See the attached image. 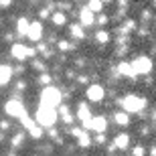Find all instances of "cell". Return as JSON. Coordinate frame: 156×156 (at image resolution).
Instances as JSON below:
<instances>
[{"mask_svg": "<svg viewBox=\"0 0 156 156\" xmlns=\"http://www.w3.org/2000/svg\"><path fill=\"white\" fill-rule=\"evenodd\" d=\"M51 14H53V10H51V8H47V6H41L39 10H37L39 20H49V18H51Z\"/></svg>", "mask_w": 156, "mask_h": 156, "instance_id": "cell-33", "label": "cell"}, {"mask_svg": "<svg viewBox=\"0 0 156 156\" xmlns=\"http://www.w3.org/2000/svg\"><path fill=\"white\" fill-rule=\"evenodd\" d=\"M112 142H114V146L118 148V152L130 150V146H132V134H128V132H118V134H114Z\"/></svg>", "mask_w": 156, "mask_h": 156, "instance_id": "cell-12", "label": "cell"}, {"mask_svg": "<svg viewBox=\"0 0 156 156\" xmlns=\"http://www.w3.org/2000/svg\"><path fill=\"white\" fill-rule=\"evenodd\" d=\"M71 2H73V0H71Z\"/></svg>", "mask_w": 156, "mask_h": 156, "instance_id": "cell-44", "label": "cell"}, {"mask_svg": "<svg viewBox=\"0 0 156 156\" xmlns=\"http://www.w3.org/2000/svg\"><path fill=\"white\" fill-rule=\"evenodd\" d=\"M67 29H69V39L71 41H85L87 39V35H85V29L81 27L79 23H71V24H67Z\"/></svg>", "mask_w": 156, "mask_h": 156, "instance_id": "cell-16", "label": "cell"}, {"mask_svg": "<svg viewBox=\"0 0 156 156\" xmlns=\"http://www.w3.org/2000/svg\"><path fill=\"white\" fill-rule=\"evenodd\" d=\"M12 75H14V71H12L10 65L0 63V87H6V85H8V83L12 81Z\"/></svg>", "mask_w": 156, "mask_h": 156, "instance_id": "cell-20", "label": "cell"}, {"mask_svg": "<svg viewBox=\"0 0 156 156\" xmlns=\"http://www.w3.org/2000/svg\"><path fill=\"white\" fill-rule=\"evenodd\" d=\"M116 104L120 110H124L130 116H142V120H146L144 110H146V105H148V99L144 95H140V93H126V95H122V98L116 99Z\"/></svg>", "mask_w": 156, "mask_h": 156, "instance_id": "cell-1", "label": "cell"}, {"mask_svg": "<svg viewBox=\"0 0 156 156\" xmlns=\"http://www.w3.org/2000/svg\"><path fill=\"white\" fill-rule=\"evenodd\" d=\"M53 81H55V75H51L49 71H47V73H41V75H37V85H41V87L53 85Z\"/></svg>", "mask_w": 156, "mask_h": 156, "instance_id": "cell-26", "label": "cell"}, {"mask_svg": "<svg viewBox=\"0 0 156 156\" xmlns=\"http://www.w3.org/2000/svg\"><path fill=\"white\" fill-rule=\"evenodd\" d=\"M104 4H116V0H101Z\"/></svg>", "mask_w": 156, "mask_h": 156, "instance_id": "cell-41", "label": "cell"}, {"mask_svg": "<svg viewBox=\"0 0 156 156\" xmlns=\"http://www.w3.org/2000/svg\"><path fill=\"white\" fill-rule=\"evenodd\" d=\"M30 67H33V69L37 71V73H47V71H49V63H47L45 59H41V57H37V59H33V61H30Z\"/></svg>", "mask_w": 156, "mask_h": 156, "instance_id": "cell-24", "label": "cell"}, {"mask_svg": "<svg viewBox=\"0 0 156 156\" xmlns=\"http://www.w3.org/2000/svg\"><path fill=\"white\" fill-rule=\"evenodd\" d=\"M55 6H57V10H59V12H65V14H67L69 10H73V8H75V4H73L71 0H59V2H55Z\"/></svg>", "mask_w": 156, "mask_h": 156, "instance_id": "cell-29", "label": "cell"}, {"mask_svg": "<svg viewBox=\"0 0 156 156\" xmlns=\"http://www.w3.org/2000/svg\"><path fill=\"white\" fill-rule=\"evenodd\" d=\"M14 23H16V35H18V39H24L27 33H29V27H30V18L29 16H18Z\"/></svg>", "mask_w": 156, "mask_h": 156, "instance_id": "cell-19", "label": "cell"}, {"mask_svg": "<svg viewBox=\"0 0 156 156\" xmlns=\"http://www.w3.org/2000/svg\"><path fill=\"white\" fill-rule=\"evenodd\" d=\"M55 47H57L59 55H71V53L77 49V43H75V41H71V39H59Z\"/></svg>", "mask_w": 156, "mask_h": 156, "instance_id": "cell-17", "label": "cell"}, {"mask_svg": "<svg viewBox=\"0 0 156 156\" xmlns=\"http://www.w3.org/2000/svg\"><path fill=\"white\" fill-rule=\"evenodd\" d=\"M10 59H14V61H18V63H23V61H27V59H37V49L35 47H29L24 45V43H14V45H10Z\"/></svg>", "mask_w": 156, "mask_h": 156, "instance_id": "cell-5", "label": "cell"}, {"mask_svg": "<svg viewBox=\"0 0 156 156\" xmlns=\"http://www.w3.org/2000/svg\"><path fill=\"white\" fill-rule=\"evenodd\" d=\"M116 69H118V75L120 77L138 79V75H136V71L132 69V63H130V61H120V63H116Z\"/></svg>", "mask_w": 156, "mask_h": 156, "instance_id": "cell-15", "label": "cell"}, {"mask_svg": "<svg viewBox=\"0 0 156 156\" xmlns=\"http://www.w3.org/2000/svg\"><path fill=\"white\" fill-rule=\"evenodd\" d=\"M105 98H108V89L104 87V83L95 81L85 87V99L89 104H104Z\"/></svg>", "mask_w": 156, "mask_h": 156, "instance_id": "cell-7", "label": "cell"}, {"mask_svg": "<svg viewBox=\"0 0 156 156\" xmlns=\"http://www.w3.org/2000/svg\"><path fill=\"white\" fill-rule=\"evenodd\" d=\"M49 20L53 23V27H59V29H61V27H67V24H69V23H67V14H65V12H59V10L53 12Z\"/></svg>", "mask_w": 156, "mask_h": 156, "instance_id": "cell-23", "label": "cell"}, {"mask_svg": "<svg viewBox=\"0 0 156 156\" xmlns=\"http://www.w3.org/2000/svg\"><path fill=\"white\" fill-rule=\"evenodd\" d=\"M77 16H79V24L83 29H89V27L95 24V14H93L87 6H81L79 10H77Z\"/></svg>", "mask_w": 156, "mask_h": 156, "instance_id": "cell-14", "label": "cell"}, {"mask_svg": "<svg viewBox=\"0 0 156 156\" xmlns=\"http://www.w3.org/2000/svg\"><path fill=\"white\" fill-rule=\"evenodd\" d=\"M93 41H95L98 45H108V43H112V41H114V37H112V33L108 29H99V30H95Z\"/></svg>", "mask_w": 156, "mask_h": 156, "instance_id": "cell-21", "label": "cell"}, {"mask_svg": "<svg viewBox=\"0 0 156 156\" xmlns=\"http://www.w3.org/2000/svg\"><path fill=\"white\" fill-rule=\"evenodd\" d=\"M95 23H98L101 29H105V27L112 23V16H110V14H105V12H101V14H98V16H95Z\"/></svg>", "mask_w": 156, "mask_h": 156, "instance_id": "cell-30", "label": "cell"}, {"mask_svg": "<svg viewBox=\"0 0 156 156\" xmlns=\"http://www.w3.org/2000/svg\"><path fill=\"white\" fill-rule=\"evenodd\" d=\"M130 63H132V69L136 71V75H138V77L150 75L152 69H154V61H152L148 55H138V57H134Z\"/></svg>", "mask_w": 156, "mask_h": 156, "instance_id": "cell-8", "label": "cell"}, {"mask_svg": "<svg viewBox=\"0 0 156 156\" xmlns=\"http://www.w3.org/2000/svg\"><path fill=\"white\" fill-rule=\"evenodd\" d=\"M14 4V0H0V8L4 10V8H10V6Z\"/></svg>", "mask_w": 156, "mask_h": 156, "instance_id": "cell-38", "label": "cell"}, {"mask_svg": "<svg viewBox=\"0 0 156 156\" xmlns=\"http://www.w3.org/2000/svg\"><path fill=\"white\" fill-rule=\"evenodd\" d=\"M130 156H148V148L144 144H132L130 146V150H128Z\"/></svg>", "mask_w": 156, "mask_h": 156, "instance_id": "cell-27", "label": "cell"}, {"mask_svg": "<svg viewBox=\"0 0 156 156\" xmlns=\"http://www.w3.org/2000/svg\"><path fill=\"white\" fill-rule=\"evenodd\" d=\"M73 112H75V120L79 122V126L85 128L87 132H89V124H91V118H93L91 104L89 101H77L73 105Z\"/></svg>", "mask_w": 156, "mask_h": 156, "instance_id": "cell-6", "label": "cell"}, {"mask_svg": "<svg viewBox=\"0 0 156 156\" xmlns=\"http://www.w3.org/2000/svg\"><path fill=\"white\" fill-rule=\"evenodd\" d=\"M57 112H59V122H63L67 128L75 126V112H73V108H71L67 101H63V104L59 105Z\"/></svg>", "mask_w": 156, "mask_h": 156, "instance_id": "cell-9", "label": "cell"}, {"mask_svg": "<svg viewBox=\"0 0 156 156\" xmlns=\"http://www.w3.org/2000/svg\"><path fill=\"white\" fill-rule=\"evenodd\" d=\"M10 130H12V120L10 118H2V120H0V132L10 134Z\"/></svg>", "mask_w": 156, "mask_h": 156, "instance_id": "cell-34", "label": "cell"}, {"mask_svg": "<svg viewBox=\"0 0 156 156\" xmlns=\"http://www.w3.org/2000/svg\"><path fill=\"white\" fill-rule=\"evenodd\" d=\"M81 2H83V4H87V2H89V0H81Z\"/></svg>", "mask_w": 156, "mask_h": 156, "instance_id": "cell-43", "label": "cell"}, {"mask_svg": "<svg viewBox=\"0 0 156 156\" xmlns=\"http://www.w3.org/2000/svg\"><path fill=\"white\" fill-rule=\"evenodd\" d=\"M12 71H14L16 75H23V73H24V67H23V65H20V63H18L16 67H12Z\"/></svg>", "mask_w": 156, "mask_h": 156, "instance_id": "cell-39", "label": "cell"}, {"mask_svg": "<svg viewBox=\"0 0 156 156\" xmlns=\"http://www.w3.org/2000/svg\"><path fill=\"white\" fill-rule=\"evenodd\" d=\"M27 132L24 130H16L14 134H10L8 136V144H10V150H20L24 144H27Z\"/></svg>", "mask_w": 156, "mask_h": 156, "instance_id": "cell-13", "label": "cell"}, {"mask_svg": "<svg viewBox=\"0 0 156 156\" xmlns=\"http://www.w3.org/2000/svg\"><path fill=\"white\" fill-rule=\"evenodd\" d=\"M148 156H156V144H152L150 148H148Z\"/></svg>", "mask_w": 156, "mask_h": 156, "instance_id": "cell-40", "label": "cell"}, {"mask_svg": "<svg viewBox=\"0 0 156 156\" xmlns=\"http://www.w3.org/2000/svg\"><path fill=\"white\" fill-rule=\"evenodd\" d=\"M93 136V146H104L108 144V134H91Z\"/></svg>", "mask_w": 156, "mask_h": 156, "instance_id": "cell-32", "label": "cell"}, {"mask_svg": "<svg viewBox=\"0 0 156 156\" xmlns=\"http://www.w3.org/2000/svg\"><path fill=\"white\" fill-rule=\"evenodd\" d=\"M108 128H110V120L101 114L91 118V124H89V132L91 134H108Z\"/></svg>", "mask_w": 156, "mask_h": 156, "instance_id": "cell-11", "label": "cell"}, {"mask_svg": "<svg viewBox=\"0 0 156 156\" xmlns=\"http://www.w3.org/2000/svg\"><path fill=\"white\" fill-rule=\"evenodd\" d=\"M14 39H16V33H12V30L2 33V41H4V43H12V45H14Z\"/></svg>", "mask_w": 156, "mask_h": 156, "instance_id": "cell-36", "label": "cell"}, {"mask_svg": "<svg viewBox=\"0 0 156 156\" xmlns=\"http://www.w3.org/2000/svg\"><path fill=\"white\" fill-rule=\"evenodd\" d=\"M4 114H6V118H10V120H23L27 114H29V110H27V105H24V101H23V98L20 95H14V98H8L4 101Z\"/></svg>", "mask_w": 156, "mask_h": 156, "instance_id": "cell-3", "label": "cell"}, {"mask_svg": "<svg viewBox=\"0 0 156 156\" xmlns=\"http://www.w3.org/2000/svg\"><path fill=\"white\" fill-rule=\"evenodd\" d=\"M33 120L37 122V126H41L43 130H49V128H55L59 122V112L57 108H49V105H41L35 110V116Z\"/></svg>", "mask_w": 156, "mask_h": 156, "instance_id": "cell-2", "label": "cell"}, {"mask_svg": "<svg viewBox=\"0 0 156 156\" xmlns=\"http://www.w3.org/2000/svg\"><path fill=\"white\" fill-rule=\"evenodd\" d=\"M150 130H152V126H148V124H142V126H138V134L142 136V138L150 136Z\"/></svg>", "mask_w": 156, "mask_h": 156, "instance_id": "cell-37", "label": "cell"}, {"mask_svg": "<svg viewBox=\"0 0 156 156\" xmlns=\"http://www.w3.org/2000/svg\"><path fill=\"white\" fill-rule=\"evenodd\" d=\"M27 136H29L30 140H35V142H41V140H45V130L41 126H33L29 132H27Z\"/></svg>", "mask_w": 156, "mask_h": 156, "instance_id": "cell-25", "label": "cell"}, {"mask_svg": "<svg viewBox=\"0 0 156 156\" xmlns=\"http://www.w3.org/2000/svg\"><path fill=\"white\" fill-rule=\"evenodd\" d=\"M112 122H114L116 126H120V128H128L130 124H132V118H130V114H126L124 110H116L114 114H112Z\"/></svg>", "mask_w": 156, "mask_h": 156, "instance_id": "cell-18", "label": "cell"}, {"mask_svg": "<svg viewBox=\"0 0 156 156\" xmlns=\"http://www.w3.org/2000/svg\"><path fill=\"white\" fill-rule=\"evenodd\" d=\"M41 105H49V108H59L63 104V93H61V87L57 85H49L41 89Z\"/></svg>", "mask_w": 156, "mask_h": 156, "instance_id": "cell-4", "label": "cell"}, {"mask_svg": "<svg viewBox=\"0 0 156 156\" xmlns=\"http://www.w3.org/2000/svg\"><path fill=\"white\" fill-rule=\"evenodd\" d=\"M75 146L79 148V150H83V152L89 150V148L93 146V136H91V132H85L81 138H77L75 140Z\"/></svg>", "mask_w": 156, "mask_h": 156, "instance_id": "cell-22", "label": "cell"}, {"mask_svg": "<svg viewBox=\"0 0 156 156\" xmlns=\"http://www.w3.org/2000/svg\"><path fill=\"white\" fill-rule=\"evenodd\" d=\"M152 8H156V0H152Z\"/></svg>", "mask_w": 156, "mask_h": 156, "instance_id": "cell-42", "label": "cell"}, {"mask_svg": "<svg viewBox=\"0 0 156 156\" xmlns=\"http://www.w3.org/2000/svg\"><path fill=\"white\" fill-rule=\"evenodd\" d=\"M27 89H29V81L16 79V83H14V91H16V95H18V93H23V91H27Z\"/></svg>", "mask_w": 156, "mask_h": 156, "instance_id": "cell-35", "label": "cell"}, {"mask_svg": "<svg viewBox=\"0 0 156 156\" xmlns=\"http://www.w3.org/2000/svg\"><path fill=\"white\" fill-rule=\"evenodd\" d=\"M77 75H79V73L75 71V67H65V69H63V77H65L67 81H73V83H75Z\"/></svg>", "mask_w": 156, "mask_h": 156, "instance_id": "cell-31", "label": "cell"}, {"mask_svg": "<svg viewBox=\"0 0 156 156\" xmlns=\"http://www.w3.org/2000/svg\"><path fill=\"white\" fill-rule=\"evenodd\" d=\"M83 6H87V8L95 14V16L104 12V2H101V0H89V2H87V4H83Z\"/></svg>", "mask_w": 156, "mask_h": 156, "instance_id": "cell-28", "label": "cell"}, {"mask_svg": "<svg viewBox=\"0 0 156 156\" xmlns=\"http://www.w3.org/2000/svg\"><path fill=\"white\" fill-rule=\"evenodd\" d=\"M43 37H45V27H43V23H41V20H30L27 39H29L30 43H35V45H37V43L43 41Z\"/></svg>", "mask_w": 156, "mask_h": 156, "instance_id": "cell-10", "label": "cell"}]
</instances>
